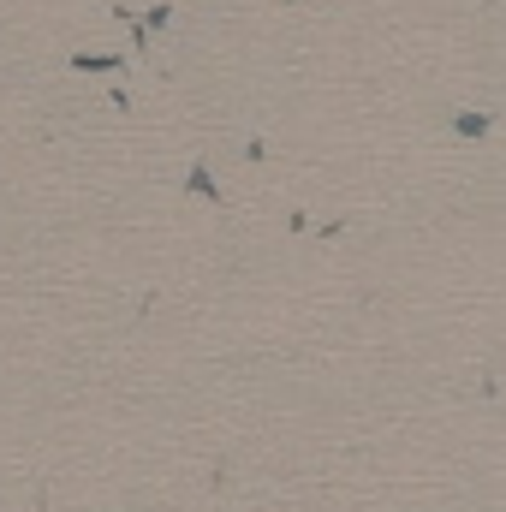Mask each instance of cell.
<instances>
[{"label": "cell", "mask_w": 506, "mask_h": 512, "mask_svg": "<svg viewBox=\"0 0 506 512\" xmlns=\"http://www.w3.org/2000/svg\"><path fill=\"white\" fill-rule=\"evenodd\" d=\"M489 131V114H459V137H483Z\"/></svg>", "instance_id": "cell-1"}]
</instances>
